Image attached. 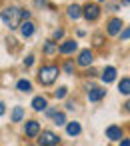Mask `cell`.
<instances>
[{
  "label": "cell",
  "mask_w": 130,
  "mask_h": 146,
  "mask_svg": "<svg viewBox=\"0 0 130 146\" xmlns=\"http://www.w3.org/2000/svg\"><path fill=\"white\" fill-rule=\"evenodd\" d=\"M0 18H2V22H4L10 30H16L22 20H28V18H30V12H28V10H22V8H18V6H8L6 10H2Z\"/></svg>",
  "instance_id": "6da1fadb"
},
{
  "label": "cell",
  "mask_w": 130,
  "mask_h": 146,
  "mask_svg": "<svg viewBox=\"0 0 130 146\" xmlns=\"http://www.w3.org/2000/svg\"><path fill=\"white\" fill-rule=\"evenodd\" d=\"M58 74H60V68H58V66H54V64H50V66H42L40 72H38V80H40V84L50 86V84L58 78Z\"/></svg>",
  "instance_id": "7a4b0ae2"
},
{
  "label": "cell",
  "mask_w": 130,
  "mask_h": 146,
  "mask_svg": "<svg viewBox=\"0 0 130 146\" xmlns=\"http://www.w3.org/2000/svg\"><path fill=\"white\" fill-rule=\"evenodd\" d=\"M80 12H82V16H84L86 20H96V18L100 16V6L94 4V2H88L84 8H80Z\"/></svg>",
  "instance_id": "3957f363"
},
{
  "label": "cell",
  "mask_w": 130,
  "mask_h": 146,
  "mask_svg": "<svg viewBox=\"0 0 130 146\" xmlns=\"http://www.w3.org/2000/svg\"><path fill=\"white\" fill-rule=\"evenodd\" d=\"M38 144H42V146H56V144H60V138H58V134H54V132L46 130V132H42V134H40Z\"/></svg>",
  "instance_id": "277c9868"
},
{
  "label": "cell",
  "mask_w": 130,
  "mask_h": 146,
  "mask_svg": "<svg viewBox=\"0 0 130 146\" xmlns=\"http://www.w3.org/2000/svg\"><path fill=\"white\" fill-rule=\"evenodd\" d=\"M92 60H94V54H92V50H88V48L78 54V64H80V66H90Z\"/></svg>",
  "instance_id": "5b68a950"
},
{
  "label": "cell",
  "mask_w": 130,
  "mask_h": 146,
  "mask_svg": "<svg viewBox=\"0 0 130 146\" xmlns=\"http://www.w3.org/2000/svg\"><path fill=\"white\" fill-rule=\"evenodd\" d=\"M24 132H26V136L34 138V136H38V132H40V124H38L36 120H28L26 126H24Z\"/></svg>",
  "instance_id": "8992f818"
},
{
  "label": "cell",
  "mask_w": 130,
  "mask_h": 146,
  "mask_svg": "<svg viewBox=\"0 0 130 146\" xmlns=\"http://www.w3.org/2000/svg\"><path fill=\"white\" fill-rule=\"evenodd\" d=\"M18 26H20V34H22L24 38H28V36L34 34V24H32L30 20H22Z\"/></svg>",
  "instance_id": "52a82bcc"
},
{
  "label": "cell",
  "mask_w": 130,
  "mask_h": 146,
  "mask_svg": "<svg viewBox=\"0 0 130 146\" xmlns=\"http://www.w3.org/2000/svg\"><path fill=\"white\" fill-rule=\"evenodd\" d=\"M76 48H78V44H76L74 40H66V42H62V44L58 46V52H60V54H72Z\"/></svg>",
  "instance_id": "ba28073f"
},
{
  "label": "cell",
  "mask_w": 130,
  "mask_h": 146,
  "mask_svg": "<svg viewBox=\"0 0 130 146\" xmlns=\"http://www.w3.org/2000/svg\"><path fill=\"white\" fill-rule=\"evenodd\" d=\"M106 138L108 140H120L122 138V128H118V126H108L106 128Z\"/></svg>",
  "instance_id": "9c48e42d"
},
{
  "label": "cell",
  "mask_w": 130,
  "mask_h": 146,
  "mask_svg": "<svg viewBox=\"0 0 130 146\" xmlns=\"http://www.w3.org/2000/svg\"><path fill=\"white\" fill-rule=\"evenodd\" d=\"M122 26H124V22L120 20V18H114V20H110V24H108V34H118L120 30H122Z\"/></svg>",
  "instance_id": "30bf717a"
},
{
  "label": "cell",
  "mask_w": 130,
  "mask_h": 146,
  "mask_svg": "<svg viewBox=\"0 0 130 146\" xmlns=\"http://www.w3.org/2000/svg\"><path fill=\"white\" fill-rule=\"evenodd\" d=\"M104 94H106V90H102V88H92V90H88V100H90V102H98V100L104 98Z\"/></svg>",
  "instance_id": "8fae6325"
},
{
  "label": "cell",
  "mask_w": 130,
  "mask_h": 146,
  "mask_svg": "<svg viewBox=\"0 0 130 146\" xmlns=\"http://www.w3.org/2000/svg\"><path fill=\"white\" fill-rule=\"evenodd\" d=\"M114 78H116V68H114V66H108V68L102 72V82L110 84V82H114Z\"/></svg>",
  "instance_id": "7c38bea8"
},
{
  "label": "cell",
  "mask_w": 130,
  "mask_h": 146,
  "mask_svg": "<svg viewBox=\"0 0 130 146\" xmlns=\"http://www.w3.org/2000/svg\"><path fill=\"white\" fill-rule=\"evenodd\" d=\"M46 106H48V102H46L44 96H36V98L32 100V108L38 110V112H40V110H46Z\"/></svg>",
  "instance_id": "4fadbf2b"
},
{
  "label": "cell",
  "mask_w": 130,
  "mask_h": 146,
  "mask_svg": "<svg viewBox=\"0 0 130 146\" xmlns=\"http://www.w3.org/2000/svg\"><path fill=\"white\" fill-rule=\"evenodd\" d=\"M68 16H70L72 20H78V18L82 16L80 6H78V4H70V6H68Z\"/></svg>",
  "instance_id": "5bb4252c"
},
{
  "label": "cell",
  "mask_w": 130,
  "mask_h": 146,
  "mask_svg": "<svg viewBox=\"0 0 130 146\" xmlns=\"http://www.w3.org/2000/svg\"><path fill=\"white\" fill-rule=\"evenodd\" d=\"M80 130H82V128H80V124H78V122H68V126H66V132H68L70 136H78V134H80Z\"/></svg>",
  "instance_id": "9a60e30c"
},
{
  "label": "cell",
  "mask_w": 130,
  "mask_h": 146,
  "mask_svg": "<svg viewBox=\"0 0 130 146\" xmlns=\"http://www.w3.org/2000/svg\"><path fill=\"white\" fill-rule=\"evenodd\" d=\"M118 90H120L124 96H128V94H130V78H122V82L118 84Z\"/></svg>",
  "instance_id": "2e32d148"
},
{
  "label": "cell",
  "mask_w": 130,
  "mask_h": 146,
  "mask_svg": "<svg viewBox=\"0 0 130 146\" xmlns=\"http://www.w3.org/2000/svg\"><path fill=\"white\" fill-rule=\"evenodd\" d=\"M24 118V108L22 106H14V110H12V122H20Z\"/></svg>",
  "instance_id": "e0dca14e"
},
{
  "label": "cell",
  "mask_w": 130,
  "mask_h": 146,
  "mask_svg": "<svg viewBox=\"0 0 130 146\" xmlns=\"http://www.w3.org/2000/svg\"><path fill=\"white\" fill-rule=\"evenodd\" d=\"M54 52H58V44L54 40H48L44 44V54H54Z\"/></svg>",
  "instance_id": "ac0fdd59"
},
{
  "label": "cell",
  "mask_w": 130,
  "mask_h": 146,
  "mask_svg": "<svg viewBox=\"0 0 130 146\" xmlns=\"http://www.w3.org/2000/svg\"><path fill=\"white\" fill-rule=\"evenodd\" d=\"M16 88L20 92H30L32 90V84H30V80H18L16 82Z\"/></svg>",
  "instance_id": "d6986e66"
},
{
  "label": "cell",
  "mask_w": 130,
  "mask_h": 146,
  "mask_svg": "<svg viewBox=\"0 0 130 146\" xmlns=\"http://www.w3.org/2000/svg\"><path fill=\"white\" fill-rule=\"evenodd\" d=\"M52 116H54V124H58V126L66 124V116H64V112H54Z\"/></svg>",
  "instance_id": "ffe728a7"
},
{
  "label": "cell",
  "mask_w": 130,
  "mask_h": 146,
  "mask_svg": "<svg viewBox=\"0 0 130 146\" xmlns=\"http://www.w3.org/2000/svg\"><path fill=\"white\" fill-rule=\"evenodd\" d=\"M66 94H68V88H66V86H60V88H58V90L54 92V96H56L58 100H62V98H64Z\"/></svg>",
  "instance_id": "44dd1931"
},
{
  "label": "cell",
  "mask_w": 130,
  "mask_h": 146,
  "mask_svg": "<svg viewBox=\"0 0 130 146\" xmlns=\"http://www.w3.org/2000/svg\"><path fill=\"white\" fill-rule=\"evenodd\" d=\"M118 34H120V38H122V40H128V38H130V30H128V28H124V30H120Z\"/></svg>",
  "instance_id": "7402d4cb"
},
{
  "label": "cell",
  "mask_w": 130,
  "mask_h": 146,
  "mask_svg": "<svg viewBox=\"0 0 130 146\" xmlns=\"http://www.w3.org/2000/svg\"><path fill=\"white\" fill-rule=\"evenodd\" d=\"M64 72H66V74H72V72H74V64H72V62H66V64H64Z\"/></svg>",
  "instance_id": "603a6c76"
},
{
  "label": "cell",
  "mask_w": 130,
  "mask_h": 146,
  "mask_svg": "<svg viewBox=\"0 0 130 146\" xmlns=\"http://www.w3.org/2000/svg\"><path fill=\"white\" fill-rule=\"evenodd\" d=\"M52 36H54V40H58V38H62V36H64V30H62V28H58V30H54V34H52Z\"/></svg>",
  "instance_id": "cb8c5ba5"
},
{
  "label": "cell",
  "mask_w": 130,
  "mask_h": 146,
  "mask_svg": "<svg viewBox=\"0 0 130 146\" xmlns=\"http://www.w3.org/2000/svg\"><path fill=\"white\" fill-rule=\"evenodd\" d=\"M32 64H34V56H28V58L24 60V66L28 68V66H32Z\"/></svg>",
  "instance_id": "d4e9b609"
},
{
  "label": "cell",
  "mask_w": 130,
  "mask_h": 146,
  "mask_svg": "<svg viewBox=\"0 0 130 146\" xmlns=\"http://www.w3.org/2000/svg\"><path fill=\"white\" fill-rule=\"evenodd\" d=\"M102 40H104L102 36H94V44H96V46H102Z\"/></svg>",
  "instance_id": "484cf974"
},
{
  "label": "cell",
  "mask_w": 130,
  "mask_h": 146,
  "mask_svg": "<svg viewBox=\"0 0 130 146\" xmlns=\"http://www.w3.org/2000/svg\"><path fill=\"white\" fill-rule=\"evenodd\" d=\"M4 112H6V104H4V102H0V116H2Z\"/></svg>",
  "instance_id": "4316f807"
},
{
  "label": "cell",
  "mask_w": 130,
  "mask_h": 146,
  "mask_svg": "<svg viewBox=\"0 0 130 146\" xmlns=\"http://www.w3.org/2000/svg\"><path fill=\"white\" fill-rule=\"evenodd\" d=\"M120 144H122V146H128V144H130V140H128V138H124V140L120 138Z\"/></svg>",
  "instance_id": "83f0119b"
},
{
  "label": "cell",
  "mask_w": 130,
  "mask_h": 146,
  "mask_svg": "<svg viewBox=\"0 0 130 146\" xmlns=\"http://www.w3.org/2000/svg\"><path fill=\"white\" fill-rule=\"evenodd\" d=\"M66 108L68 110H74V102H66Z\"/></svg>",
  "instance_id": "f1b7e54d"
},
{
  "label": "cell",
  "mask_w": 130,
  "mask_h": 146,
  "mask_svg": "<svg viewBox=\"0 0 130 146\" xmlns=\"http://www.w3.org/2000/svg\"><path fill=\"white\" fill-rule=\"evenodd\" d=\"M128 2H130V0H122V4H124V6H128Z\"/></svg>",
  "instance_id": "f546056e"
}]
</instances>
